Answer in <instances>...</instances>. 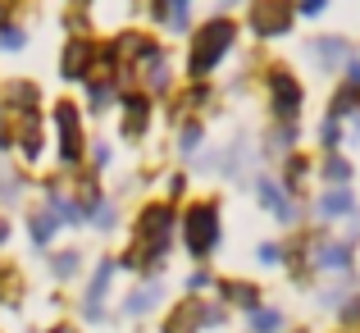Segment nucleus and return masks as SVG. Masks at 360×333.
<instances>
[{
    "mask_svg": "<svg viewBox=\"0 0 360 333\" xmlns=\"http://www.w3.org/2000/svg\"><path fill=\"white\" fill-rule=\"evenodd\" d=\"M233 37H238V27H233V18H210V23L196 32V42H192V60H187V69L196 73V78H205V73L214 69V64L229 55V46H233Z\"/></svg>",
    "mask_w": 360,
    "mask_h": 333,
    "instance_id": "nucleus-1",
    "label": "nucleus"
},
{
    "mask_svg": "<svg viewBox=\"0 0 360 333\" xmlns=\"http://www.w3.org/2000/svg\"><path fill=\"white\" fill-rule=\"evenodd\" d=\"M169 233H174V211L169 206H146L137 215V242H141V265H160L169 251Z\"/></svg>",
    "mask_w": 360,
    "mask_h": 333,
    "instance_id": "nucleus-2",
    "label": "nucleus"
},
{
    "mask_svg": "<svg viewBox=\"0 0 360 333\" xmlns=\"http://www.w3.org/2000/svg\"><path fill=\"white\" fill-rule=\"evenodd\" d=\"M183 233H187V251H192L196 260L210 256L214 246H219V211H214V201H196L183 220Z\"/></svg>",
    "mask_w": 360,
    "mask_h": 333,
    "instance_id": "nucleus-3",
    "label": "nucleus"
},
{
    "mask_svg": "<svg viewBox=\"0 0 360 333\" xmlns=\"http://www.w3.org/2000/svg\"><path fill=\"white\" fill-rule=\"evenodd\" d=\"M55 128H60V165L78 169L82 165V123H78V106L73 101L55 106Z\"/></svg>",
    "mask_w": 360,
    "mask_h": 333,
    "instance_id": "nucleus-4",
    "label": "nucleus"
},
{
    "mask_svg": "<svg viewBox=\"0 0 360 333\" xmlns=\"http://www.w3.org/2000/svg\"><path fill=\"white\" fill-rule=\"evenodd\" d=\"M251 32L255 37H288L292 5L288 0H251Z\"/></svg>",
    "mask_w": 360,
    "mask_h": 333,
    "instance_id": "nucleus-5",
    "label": "nucleus"
},
{
    "mask_svg": "<svg viewBox=\"0 0 360 333\" xmlns=\"http://www.w3.org/2000/svg\"><path fill=\"white\" fill-rule=\"evenodd\" d=\"M101 55H105V60L119 69V64H137V60L146 64V60H155V55H160V46L150 42V37H141V32H123V37H115V42H110Z\"/></svg>",
    "mask_w": 360,
    "mask_h": 333,
    "instance_id": "nucleus-6",
    "label": "nucleus"
},
{
    "mask_svg": "<svg viewBox=\"0 0 360 333\" xmlns=\"http://www.w3.org/2000/svg\"><path fill=\"white\" fill-rule=\"evenodd\" d=\"M269 92H274V114H278L283 123L297 119V110H301V82L292 78L288 69H274L269 73Z\"/></svg>",
    "mask_w": 360,
    "mask_h": 333,
    "instance_id": "nucleus-7",
    "label": "nucleus"
},
{
    "mask_svg": "<svg viewBox=\"0 0 360 333\" xmlns=\"http://www.w3.org/2000/svg\"><path fill=\"white\" fill-rule=\"evenodd\" d=\"M306 270L347 274V270H352V246H347V242H324V237H315V242H310V265H306Z\"/></svg>",
    "mask_w": 360,
    "mask_h": 333,
    "instance_id": "nucleus-8",
    "label": "nucleus"
},
{
    "mask_svg": "<svg viewBox=\"0 0 360 333\" xmlns=\"http://www.w3.org/2000/svg\"><path fill=\"white\" fill-rule=\"evenodd\" d=\"M96 55H101V51L87 42V37H73V42L64 46V55H60V73H64L69 82L87 78V73H91V64H96Z\"/></svg>",
    "mask_w": 360,
    "mask_h": 333,
    "instance_id": "nucleus-9",
    "label": "nucleus"
},
{
    "mask_svg": "<svg viewBox=\"0 0 360 333\" xmlns=\"http://www.w3.org/2000/svg\"><path fill=\"white\" fill-rule=\"evenodd\" d=\"M205 325V301H178L174 315L165 320V333H196Z\"/></svg>",
    "mask_w": 360,
    "mask_h": 333,
    "instance_id": "nucleus-10",
    "label": "nucleus"
},
{
    "mask_svg": "<svg viewBox=\"0 0 360 333\" xmlns=\"http://www.w3.org/2000/svg\"><path fill=\"white\" fill-rule=\"evenodd\" d=\"M123 114H128V119H123V132H128V137H141V132H146V119H150V101L141 96V92H128V96H123Z\"/></svg>",
    "mask_w": 360,
    "mask_h": 333,
    "instance_id": "nucleus-11",
    "label": "nucleus"
},
{
    "mask_svg": "<svg viewBox=\"0 0 360 333\" xmlns=\"http://www.w3.org/2000/svg\"><path fill=\"white\" fill-rule=\"evenodd\" d=\"M5 106L9 110H23V114H37V106H41V92H37L32 82H9V87H5Z\"/></svg>",
    "mask_w": 360,
    "mask_h": 333,
    "instance_id": "nucleus-12",
    "label": "nucleus"
},
{
    "mask_svg": "<svg viewBox=\"0 0 360 333\" xmlns=\"http://www.w3.org/2000/svg\"><path fill=\"white\" fill-rule=\"evenodd\" d=\"M219 297H224V301H233V306L260 310V288H251V283H242V279H229V283H219Z\"/></svg>",
    "mask_w": 360,
    "mask_h": 333,
    "instance_id": "nucleus-13",
    "label": "nucleus"
},
{
    "mask_svg": "<svg viewBox=\"0 0 360 333\" xmlns=\"http://www.w3.org/2000/svg\"><path fill=\"white\" fill-rule=\"evenodd\" d=\"M310 51H315V60L324 64V69H338V64H347V51H352V46H347L342 37H319Z\"/></svg>",
    "mask_w": 360,
    "mask_h": 333,
    "instance_id": "nucleus-14",
    "label": "nucleus"
},
{
    "mask_svg": "<svg viewBox=\"0 0 360 333\" xmlns=\"http://www.w3.org/2000/svg\"><path fill=\"white\" fill-rule=\"evenodd\" d=\"M110 274H115V265H110V260H101L96 279H91V288H87V320H101V301H105V288H110Z\"/></svg>",
    "mask_w": 360,
    "mask_h": 333,
    "instance_id": "nucleus-15",
    "label": "nucleus"
},
{
    "mask_svg": "<svg viewBox=\"0 0 360 333\" xmlns=\"http://www.w3.org/2000/svg\"><path fill=\"white\" fill-rule=\"evenodd\" d=\"M18 151L27 156V165L41 156V123H37V114H23V128H18Z\"/></svg>",
    "mask_w": 360,
    "mask_h": 333,
    "instance_id": "nucleus-16",
    "label": "nucleus"
},
{
    "mask_svg": "<svg viewBox=\"0 0 360 333\" xmlns=\"http://www.w3.org/2000/svg\"><path fill=\"white\" fill-rule=\"evenodd\" d=\"M352 211H356V201H352L347 187H333L328 196H319V215L324 220H338V215H352Z\"/></svg>",
    "mask_w": 360,
    "mask_h": 333,
    "instance_id": "nucleus-17",
    "label": "nucleus"
},
{
    "mask_svg": "<svg viewBox=\"0 0 360 333\" xmlns=\"http://www.w3.org/2000/svg\"><path fill=\"white\" fill-rule=\"evenodd\" d=\"M160 297H165V288H160V283H146V288H137V292L128 297V315H146V310H155Z\"/></svg>",
    "mask_w": 360,
    "mask_h": 333,
    "instance_id": "nucleus-18",
    "label": "nucleus"
},
{
    "mask_svg": "<svg viewBox=\"0 0 360 333\" xmlns=\"http://www.w3.org/2000/svg\"><path fill=\"white\" fill-rule=\"evenodd\" d=\"M0 301H5V306H18V270L14 265H0Z\"/></svg>",
    "mask_w": 360,
    "mask_h": 333,
    "instance_id": "nucleus-19",
    "label": "nucleus"
},
{
    "mask_svg": "<svg viewBox=\"0 0 360 333\" xmlns=\"http://www.w3.org/2000/svg\"><path fill=\"white\" fill-rule=\"evenodd\" d=\"M27 228H32V242L46 246V242L55 237V215H32V220H27Z\"/></svg>",
    "mask_w": 360,
    "mask_h": 333,
    "instance_id": "nucleus-20",
    "label": "nucleus"
},
{
    "mask_svg": "<svg viewBox=\"0 0 360 333\" xmlns=\"http://www.w3.org/2000/svg\"><path fill=\"white\" fill-rule=\"evenodd\" d=\"M324 178H328L333 187H342L347 178H352V165H347L342 156H328V160H324Z\"/></svg>",
    "mask_w": 360,
    "mask_h": 333,
    "instance_id": "nucleus-21",
    "label": "nucleus"
},
{
    "mask_svg": "<svg viewBox=\"0 0 360 333\" xmlns=\"http://www.w3.org/2000/svg\"><path fill=\"white\" fill-rule=\"evenodd\" d=\"M78 260H82L78 251H64V256H55V260H51V274H55V279H73V274H78Z\"/></svg>",
    "mask_w": 360,
    "mask_h": 333,
    "instance_id": "nucleus-22",
    "label": "nucleus"
},
{
    "mask_svg": "<svg viewBox=\"0 0 360 333\" xmlns=\"http://www.w3.org/2000/svg\"><path fill=\"white\" fill-rule=\"evenodd\" d=\"M87 96H91V106H110V101H115V82L110 78H91V87H87Z\"/></svg>",
    "mask_w": 360,
    "mask_h": 333,
    "instance_id": "nucleus-23",
    "label": "nucleus"
},
{
    "mask_svg": "<svg viewBox=\"0 0 360 333\" xmlns=\"http://www.w3.org/2000/svg\"><path fill=\"white\" fill-rule=\"evenodd\" d=\"M278 325H283L278 310H251V329H255V333H274Z\"/></svg>",
    "mask_w": 360,
    "mask_h": 333,
    "instance_id": "nucleus-24",
    "label": "nucleus"
},
{
    "mask_svg": "<svg viewBox=\"0 0 360 333\" xmlns=\"http://www.w3.org/2000/svg\"><path fill=\"white\" fill-rule=\"evenodd\" d=\"M23 42H27V32L18 23H0V46H5V51H18Z\"/></svg>",
    "mask_w": 360,
    "mask_h": 333,
    "instance_id": "nucleus-25",
    "label": "nucleus"
},
{
    "mask_svg": "<svg viewBox=\"0 0 360 333\" xmlns=\"http://www.w3.org/2000/svg\"><path fill=\"white\" fill-rule=\"evenodd\" d=\"M150 64V92H169V73H165V55H155Z\"/></svg>",
    "mask_w": 360,
    "mask_h": 333,
    "instance_id": "nucleus-26",
    "label": "nucleus"
},
{
    "mask_svg": "<svg viewBox=\"0 0 360 333\" xmlns=\"http://www.w3.org/2000/svg\"><path fill=\"white\" fill-rule=\"evenodd\" d=\"M260 201L269 206V211H278V206H283V192H278V183H269V178H260Z\"/></svg>",
    "mask_w": 360,
    "mask_h": 333,
    "instance_id": "nucleus-27",
    "label": "nucleus"
},
{
    "mask_svg": "<svg viewBox=\"0 0 360 333\" xmlns=\"http://www.w3.org/2000/svg\"><path fill=\"white\" fill-rule=\"evenodd\" d=\"M352 106H356V87H342V92H338V101H333V114H328V119H342Z\"/></svg>",
    "mask_w": 360,
    "mask_h": 333,
    "instance_id": "nucleus-28",
    "label": "nucleus"
},
{
    "mask_svg": "<svg viewBox=\"0 0 360 333\" xmlns=\"http://www.w3.org/2000/svg\"><path fill=\"white\" fill-rule=\"evenodd\" d=\"M301 178H306V160H301V156H288V187H292V192L301 187Z\"/></svg>",
    "mask_w": 360,
    "mask_h": 333,
    "instance_id": "nucleus-29",
    "label": "nucleus"
},
{
    "mask_svg": "<svg viewBox=\"0 0 360 333\" xmlns=\"http://www.w3.org/2000/svg\"><path fill=\"white\" fill-rule=\"evenodd\" d=\"M292 142H297V128H278L269 137V151H283V146H292Z\"/></svg>",
    "mask_w": 360,
    "mask_h": 333,
    "instance_id": "nucleus-30",
    "label": "nucleus"
},
{
    "mask_svg": "<svg viewBox=\"0 0 360 333\" xmlns=\"http://www.w3.org/2000/svg\"><path fill=\"white\" fill-rule=\"evenodd\" d=\"M319 137H324V146H338V137H342V128H338V119H324V128H319Z\"/></svg>",
    "mask_w": 360,
    "mask_h": 333,
    "instance_id": "nucleus-31",
    "label": "nucleus"
},
{
    "mask_svg": "<svg viewBox=\"0 0 360 333\" xmlns=\"http://www.w3.org/2000/svg\"><path fill=\"white\" fill-rule=\"evenodd\" d=\"M324 5H328V0H301V5H297V14H306V18H319V14H324Z\"/></svg>",
    "mask_w": 360,
    "mask_h": 333,
    "instance_id": "nucleus-32",
    "label": "nucleus"
},
{
    "mask_svg": "<svg viewBox=\"0 0 360 333\" xmlns=\"http://www.w3.org/2000/svg\"><path fill=\"white\" fill-rule=\"evenodd\" d=\"M196 142H201V123H187L183 128V151H192Z\"/></svg>",
    "mask_w": 360,
    "mask_h": 333,
    "instance_id": "nucleus-33",
    "label": "nucleus"
},
{
    "mask_svg": "<svg viewBox=\"0 0 360 333\" xmlns=\"http://www.w3.org/2000/svg\"><path fill=\"white\" fill-rule=\"evenodd\" d=\"M91 165H96V169L110 165V146H105V142H96V146H91Z\"/></svg>",
    "mask_w": 360,
    "mask_h": 333,
    "instance_id": "nucleus-34",
    "label": "nucleus"
},
{
    "mask_svg": "<svg viewBox=\"0 0 360 333\" xmlns=\"http://www.w3.org/2000/svg\"><path fill=\"white\" fill-rule=\"evenodd\" d=\"M91 220H96L101 228H110V224H115V211H110V206H96V211H91Z\"/></svg>",
    "mask_w": 360,
    "mask_h": 333,
    "instance_id": "nucleus-35",
    "label": "nucleus"
},
{
    "mask_svg": "<svg viewBox=\"0 0 360 333\" xmlns=\"http://www.w3.org/2000/svg\"><path fill=\"white\" fill-rule=\"evenodd\" d=\"M342 320H347V325H356V320H360V297H352V301L342 306Z\"/></svg>",
    "mask_w": 360,
    "mask_h": 333,
    "instance_id": "nucleus-36",
    "label": "nucleus"
},
{
    "mask_svg": "<svg viewBox=\"0 0 360 333\" xmlns=\"http://www.w3.org/2000/svg\"><path fill=\"white\" fill-rule=\"evenodd\" d=\"M347 78H352V87L360 82V55H347Z\"/></svg>",
    "mask_w": 360,
    "mask_h": 333,
    "instance_id": "nucleus-37",
    "label": "nucleus"
},
{
    "mask_svg": "<svg viewBox=\"0 0 360 333\" xmlns=\"http://www.w3.org/2000/svg\"><path fill=\"white\" fill-rule=\"evenodd\" d=\"M260 260H264V265H274V260H278V246L264 242V246H260Z\"/></svg>",
    "mask_w": 360,
    "mask_h": 333,
    "instance_id": "nucleus-38",
    "label": "nucleus"
},
{
    "mask_svg": "<svg viewBox=\"0 0 360 333\" xmlns=\"http://www.w3.org/2000/svg\"><path fill=\"white\" fill-rule=\"evenodd\" d=\"M205 325H224V310L219 306H205Z\"/></svg>",
    "mask_w": 360,
    "mask_h": 333,
    "instance_id": "nucleus-39",
    "label": "nucleus"
},
{
    "mask_svg": "<svg viewBox=\"0 0 360 333\" xmlns=\"http://www.w3.org/2000/svg\"><path fill=\"white\" fill-rule=\"evenodd\" d=\"M9 146H14V128L5 123V128H0V151H9Z\"/></svg>",
    "mask_w": 360,
    "mask_h": 333,
    "instance_id": "nucleus-40",
    "label": "nucleus"
},
{
    "mask_svg": "<svg viewBox=\"0 0 360 333\" xmlns=\"http://www.w3.org/2000/svg\"><path fill=\"white\" fill-rule=\"evenodd\" d=\"M0 242H9V224L5 220H0Z\"/></svg>",
    "mask_w": 360,
    "mask_h": 333,
    "instance_id": "nucleus-41",
    "label": "nucleus"
},
{
    "mask_svg": "<svg viewBox=\"0 0 360 333\" xmlns=\"http://www.w3.org/2000/svg\"><path fill=\"white\" fill-rule=\"evenodd\" d=\"M51 333H73V329H69V325H60V329H51Z\"/></svg>",
    "mask_w": 360,
    "mask_h": 333,
    "instance_id": "nucleus-42",
    "label": "nucleus"
},
{
    "mask_svg": "<svg viewBox=\"0 0 360 333\" xmlns=\"http://www.w3.org/2000/svg\"><path fill=\"white\" fill-rule=\"evenodd\" d=\"M356 106H360V87H356Z\"/></svg>",
    "mask_w": 360,
    "mask_h": 333,
    "instance_id": "nucleus-43",
    "label": "nucleus"
},
{
    "mask_svg": "<svg viewBox=\"0 0 360 333\" xmlns=\"http://www.w3.org/2000/svg\"><path fill=\"white\" fill-rule=\"evenodd\" d=\"M297 333H310V329H297Z\"/></svg>",
    "mask_w": 360,
    "mask_h": 333,
    "instance_id": "nucleus-44",
    "label": "nucleus"
}]
</instances>
